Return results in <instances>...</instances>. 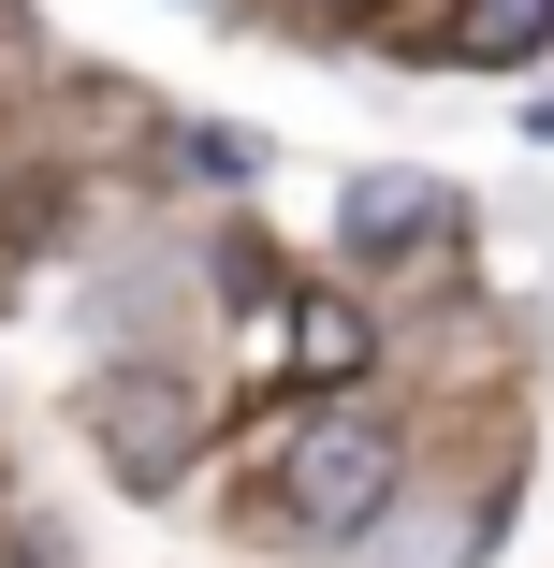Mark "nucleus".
<instances>
[{"label":"nucleus","instance_id":"1","mask_svg":"<svg viewBox=\"0 0 554 568\" xmlns=\"http://www.w3.org/2000/svg\"><path fill=\"white\" fill-rule=\"evenodd\" d=\"M394 437L365 423V408H321V423H292L278 437V467H263V510H278V539H365L380 510H394Z\"/></svg>","mask_w":554,"mask_h":568},{"label":"nucleus","instance_id":"2","mask_svg":"<svg viewBox=\"0 0 554 568\" xmlns=\"http://www.w3.org/2000/svg\"><path fill=\"white\" fill-rule=\"evenodd\" d=\"M437 219H453V204H437V175H351V190H336V234H351L365 263H394V248H423Z\"/></svg>","mask_w":554,"mask_h":568},{"label":"nucleus","instance_id":"3","mask_svg":"<svg viewBox=\"0 0 554 568\" xmlns=\"http://www.w3.org/2000/svg\"><path fill=\"white\" fill-rule=\"evenodd\" d=\"M278 351L321 379V394H351L365 365H380V335H365V306L351 292H292V321H278Z\"/></svg>","mask_w":554,"mask_h":568},{"label":"nucleus","instance_id":"4","mask_svg":"<svg viewBox=\"0 0 554 568\" xmlns=\"http://www.w3.org/2000/svg\"><path fill=\"white\" fill-rule=\"evenodd\" d=\"M540 44H554V0H453V30H437L453 73H525Z\"/></svg>","mask_w":554,"mask_h":568},{"label":"nucleus","instance_id":"5","mask_svg":"<svg viewBox=\"0 0 554 568\" xmlns=\"http://www.w3.org/2000/svg\"><path fill=\"white\" fill-rule=\"evenodd\" d=\"M321 16H336V0H321Z\"/></svg>","mask_w":554,"mask_h":568}]
</instances>
